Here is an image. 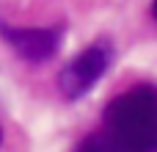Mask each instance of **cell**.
I'll return each instance as SVG.
<instances>
[{
    "label": "cell",
    "instance_id": "7a4b0ae2",
    "mask_svg": "<svg viewBox=\"0 0 157 152\" xmlns=\"http://www.w3.org/2000/svg\"><path fill=\"white\" fill-rule=\"evenodd\" d=\"M110 61H113V47H110L105 39L97 42V44H91V47H86L83 53H77V55L61 69V78H58L63 97L80 100L83 94H88V91L97 86V80L108 72Z\"/></svg>",
    "mask_w": 157,
    "mask_h": 152
},
{
    "label": "cell",
    "instance_id": "277c9868",
    "mask_svg": "<svg viewBox=\"0 0 157 152\" xmlns=\"http://www.w3.org/2000/svg\"><path fill=\"white\" fill-rule=\"evenodd\" d=\"M152 17H155V22H157V0L152 3Z\"/></svg>",
    "mask_w": 157,
    "mask_h": 152
},
{
    "label": "cell",
    "instance_id": "6da1fadb",
    "mask_svg": "<svg viewBox=\"0 0 157 152\" xmlns=\"http://www.w3.org/2000/svg\"><path fill=\"white\" fill-rule=\"evenodd\" d=\"M75 152H157V86L138 83L113 97Z\"/></svg>",
    "mask_w": 157,
    "mask_h": 152
},
{
    "label": "cell",
    "instance_id": "3957f363",
    "mask_svg": "<svg viewBox=\"0 0 157 152\" xmlns=\"http://www.w3.org/2000/svg\"><path fill=\"white\" fill-rule=\"evenodd\" d=\"M0 36L14 47V53L30 64H41L47 58H52L61 47L63 39V28L52 25V28H14L8 22H0Z\"/></svg>",
    "mask_w": 157,
    "mask_h": 152
}]
</instances>
